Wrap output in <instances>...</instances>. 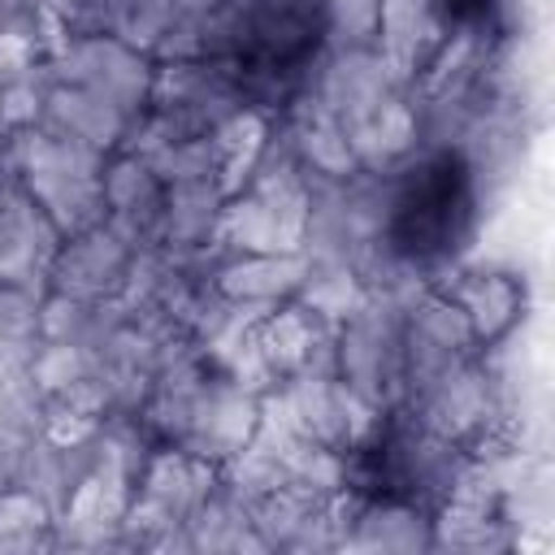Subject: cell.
I'll return each instance as SVG.
<instances>
[{"mask_svg": "<svg viewBox=\"0 0 555 555\" xmlns=\"http://www.w3.org/2000/svg\"><path fill=\"white\" fill-rule=\"evenodd\" d=\"M121 238L113 234H91V238H78L61 251L56 260V278H61V291L65 295H100L104 282L121 278L126 269V251L117 247Z\"/></svg>", "mask_w": 555, "mask_h": 555, "instance_id": "1", "label": "cell"}, {"mask_svg": "<svg viewBox=\"0 0 555 555\" xmlns=\"http://www.w3.org/2000/svg\"><path fill=\"white\" fill-rule=\"evenodd\" d=\"M455 304L464 308V317L473 325V338H494L516 321L520 295H516V282L503 278V273H473L460 286Z\"/></svg>", "mask_w": 555, "mask_h": 555, "instance_id": "2", "label": "cell"}]
</instances>
